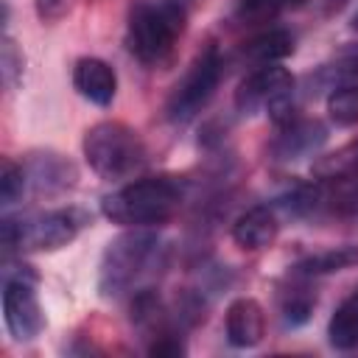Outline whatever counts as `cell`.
<instances>
[{
    "label": "cell",
    "instance_id": "cell-1",
    "mask_svg": "<svg viewBox=\"0 0 358 358\" xmlns=\"http://www.w3.org/2000/svg\"><path fill=\"white\" fill-rule=\"evenodd\" d=\"M187 199V179L173 173L134 179L101 199V213L117 227H157L171 221Z\"/></svg>",
    "mask_w": 358,
    "mask_h": 358
},
{
    "label": "cell",
    "instance_id": "cell-2",
    "mask_svg": "<svg viewBox=\"0 0 358 358\" xmlns=\"http://www.w3.org/2000/svg\"><path fill=\"white\" fill-rule=\"evenodd\" d=\"M193 0H134L126 22V48L145 64H162L185 34Z\"/></svg>",
    "mask_w": 358,
    "mask_h": 358
},
{
    "label": "cell",
    "instance_id": "cell-3",
    "mask_svg": "<svg viewBox=\"0 0 358 358\" xmlns=\"http://www.w3.org/2000/svg\"><path fill=\"white\" fill-rule=\"evenodd\" d=\"M162 238L151 227H126L112 238L98 263V294L103 299H117L129 294L151 268L162 252Z\"/></svg>",
    "mask_w": 358,
    "mask_h": 358
},
{
    "label": "cell",
    "instance_id": "cell-4",
    "mask_svg": "<svg viewBox=\"0 0 358 358\" xmlns=\"http://www.w3.org/2000/svg\"><path fill=\"white\" fill-rule=\"evenodd\" d=\"M90 224V213L81 207H56L31 215H6L0 221V246L3 257L14 252H56L78 238Z\"/></svg>",
    "mask_w": 358,
    "mask_h": 358
},
{
    "label": "cell",
    "instance_id": "cell-5",
    "mask_svg": "<svg viewBox=\"0 0 358 358\" xmlns=\"http://www.w3.org/2000/svg\"><path fill=\"white\" fill-rule=\"evenodd\" d=\"M90 171L106 182L137 176L148 165V148L137 129L123 120H101L84 131L81 140Z\"/></svg>",
    "mask_w": 358,
    "mask_h": 358
},
{
    "label": "cell",
    "instance_id": "cell-6",
    "mask_svg": "<svg viewBox=\"0 0 358 358\" xmlns=\"http://www.w3.org/2000/svg\"><path fill=\"white\" fill-rule=\"evenodd\" d=\"M232 101L238 115L252 117L266 112L274 126H282L296 117V78L282 64H260L243 76Z\"/></svg>",
    "mask_w": 358,
    "mask_h": 358
},
{
    "label": "cell",
    "instance_id": "cell-7",
    "mask_svg": "<svg viewBox=\"0 0 358 358\" xmlns=\"http://www.w3.org/2000/svg\"><path fill=\"white\" fill-rule=\"evenodd\" d=\"M224 76V59L215 45H207L196 53V59L187 64L182 78L171 87L165 101V117L173 126H187L201 115V109L213 101L218 84Z\"/></svg>",
    "mask_w": 358,
    "mask_h": 358
},
{
    "label": "cell",
    "instance_id": "cell-8",
    "mask_svg": "<svg viewBox=\"0 0 358 358\" xmlns=\"http://www.w3.org/2000/svg\"><path fill=\"white\" fill-rule=\"evenodd\" d=\"M39 271L28 263H3V319L17 344L34 341L45 330V313L36 296Z\"/></svg>",
    "mask_w": 358,
    "mask_h": 358
},
{
    "label": "cell",
    "instance_id": "cell-9",
    "mask_svg": "<svg viewBox=\"0 0 358 358\" xmlns=\"http://www.w3.org/2000/svg\"><path fill=\"white\" fill-rule=\"evenodd\" d=\"M327 143V126L316 117H291L288 123L277 126L274 140L268 143L271 162L291 165L308 157H316Z\"/></svg>",
    "mask_w": 358,
    "mask_h": 358
},
{
    "label": "cell",
    "instance_id": "cell-10",
    "mask_svg": "<svg viewBox=\"0 0 358 358\" xmlns=\"http://www.w3.org/2000/svg\"><path fill=\"white\" fill-rule=\"evenodd\" d=\"M22 168L28 173V187L36 196H59L76 187L78 182V171L73 165L70 157L59 154V151H31L22 157Z\"/></svg>",
    "mask_w": 358,
    "mask_h": 358
},
{
    "label": "cell",
    "instance_id": "cell-11",
    "mask_svg": "<svg viewBox=\"0 0 358 358\" xmlns=\"http://www.w3.org/2000/svg\"><path fill=\"white\" fill-rule=\"evenodd\" d=\"M227 344L235 350H252L266 336V313L255 296H235L224 316Z\"/></svg>",
    "mask_w": 358,
    "mask_h": 358
},
{
    "label": "cell",
    "instance_id": "cell-12",
    "mask_svg": "<svg viewBox=\"0 0 358 358\" xmlns=\"http://www.w3.org/2000/svg\"><path fill=\"white\" fill-rule=\"evenodd\" d=\"M73 90L95 103V106H112L115 95H117V73L109 62L98 59V56H81L73 64Z\"/></svg>",
    "mask_w": 358,
    "mask_h": 358
},
{
    "label": "cell",
    "instance_id": "cell-13",
    "mask_svg": "<svg viewBox=\"0 0 358 358\" xmlns=\"http://www.w3.org/2000/svg\"><path fill=\"white\" fill-rule=\"evenodd\" d=\"M280 232V215L274 204H255L246 207L235 221H232V241L235 246L246 249V252H260L266 246H271L277 241Z\"/></svg>",
    "mask_w": 358,
    "mask_h": 358
},
{
    "label": "cell",
    "instance_id": "cell-14",
    "mask_svg": "<svg viewBox=\"0 0 358 358\" xmlns=\"http://www.w3.org/2000/svg\"><path fill=\"white\" fill-rule=\"evenodd\" d=\"M294 34L288 28H266L257 36H252L249 42H243L241 48V59H246L249 64L260 67V64H280L285 56L294 53Z\"/></svg>",
    "mask_w": 358,
    "mask_h": 358
},
{
    "label": "cell",
    "instance_id": "cell-15",
    "mask_svg": "<svg viewBox=\"0 0 358 358\" xmlns=\"http://www.w3.org/2000/svg\"><path fill=\"white\" fill-rule=\"evenodd\" d=\"M358 266V243H341V246H330L324 252L308 255L294 266V274L302 280L310 277H327V274H338L347 268Z\"/></svg>",
    "mask_w": 358,
    "mask_h": 358
},
{
    "label": "cell",
    "instance_id": "cell-16",
    "mask_svg": "<svg viewBox=\"0 0 358 358\" xmlns=\"http://www.w3.org/2000/svg\"><path fill=\"white\" fill-rule=\"evenodd\" d=\"M322 182V213L358 224V173Z\"/></svg>",
    "mask_w": 358,
    "mask_h": 358
},
{
    "label": "cell",
    "instance_id": "cell-17",
    "mask_svg": "<svg viewBox=\"0 0 358 358\" xmlns=\"http://www.w3.org/2000/svg\"><path fill=\"white\" fill-rule=\"evenodd\" d=\"M327 341L338 352H350L358 347V288L336 305L327 322Z\"/></svg>",
    "mask_w": 358,
    "mask_h": 358
},
{
    "label": "cell",
    "instance_id": "cell-18",
    "mask_svg": "<svg viewBox=\"0 0 358 358\" xmlns=\"http://www.w3.org/2000/svg\"><path fill=\"white\" fill-rule=\"evenodd\" d=\"M308 0H235L232 6V20L238 25H263L274 22L285 11L302 8Z\"/></svg>",
    "mask_w": 358,
    "mask_h": 358
},
{
    "label": "cell",
    "instance_id": "cell-19",
    "mask_svg": "<svg viewBox=\"0 0 358 358\" xmlns=\"http://www.w3.org/2000/svg\"><path fill=\"white\" fill-rule=\"evenodd\" d=\"M338 90V87H358V59H338L333 64H322L313 76H308V90Z\"/></svg>",
    "mask_w": 358,
    "mask_h": 358
},
{
    "label": "cell",
    "instance_id": "cell-20",
    "mask_svg": "<svg viewBox=\"0 0 358 358\" xmlns=\"http://www.w3.org/2000/svg\"><path fill=\"white\" fill-rule=\"evenodd\" d=\"M350 173H358V140H350L347 145H341L324 157H316V162H313L316 179H341Z\"/></svg>",
    "mask_w": 358,
    "mask_h": 358
},
{
    "label": "cell",
    "instance_id": "cell-21",
    "mask_svg": "<svg viewBox=\"0 0 358 358\" xmlns=\"http://www.w3.org/2000/svg\"><path fill=\"white\" fill-rule=\"evenodd\" d=\"M316 308V296L305 285H291L280 296V313L285 327H302Z\"/></svg>",
    "mask_w": 358,
    "mask_h": 358
},
{
    "label": "cell",
    "instance_id": "cell-22",
    "mask_svg": "<svg viewBox=\"0 0 358 358\" xmlns=\"http://www.w3.org/2000/svg\"><path fill=\"white\" fill-rule=\"evenodd\" d=\"M28 190V173L22 168V162H14L11 157L0 159V207L8 210L17 201H22Z\"/></svg>",
    "mask_w": 358,
    "mask_h": 358
},
{
    "label": "cell",
    "instance_id": "cell-23",
    "mask_svg": "<svg viewBox=\"0 0 358 358\" xmlns=\"http://www.w3.org/2000/svg\"><path fill=\"white\" fill-rule=\"evenodd\" d=\"M327 112L330 120L350 126L358 123V87H338L327 92Z\"/></svg>",
    "mask_w": 358,
    "mask_h": 358
},
{
    "label": "cell",
    "instance_id": "cell-24",
    "mask_svg": "<svg viewBox=\"0 0 358 358\" xmlns=\"http://www.w3.org/2000/svg\"><path fill=\"white\" fill-rule=\"evenodd\" d=\"M22 64H25V59H22L17 42L8 34H3V45H0V76H3V84L8 90H14L22 81Z\"/></svg>",
    "mask_w": 358,
    "mask_h": 358
},
{
    "label": "cell",
    "instance_id": "cell-25",
    "mask_svg": "<svg viewBox=\"0 0 358 358\" xmlns=\"http://www.w3.org/2000/svg\"><path fill=\"white\" fill-rule=\"evenodd\" d=\"M145 352L154 358H182L187 352V347L182 341V333H168V336H159L157 341H151L145 347Z\"/></svg>",
    "mask_w": 358,
    "mask_h": 358
},
{
    "label": "cell",
    "instance_id": "cell-26",
    "mask_svg": "<svg viewBox=\"0 0 358 358\" xmlns=\"http://www.w3.org/2000/svg\"><path fill=\"white\" fill-rule=\"evenodd\" d=\"M62 6H64V0H36V11L42 20H53L62 11Z\"/></svg>",
    "mask_w": 358,
    "mask_h": 358
},
{
    "label": "cell",
    "instance_id": "cell-27",
    "mask_svg": "<svg viewBox=\"0 0 358 358\" xmlns=\"http://www.w3.org/2000/svg\"><path fill=\"white\" fill-rule=\"evenodd\" d=\"M336 56L338 59H358V42H344Z\"/></svg>",
    "mask_w": 358,
    "mask_h": 358
},
{
    "label": "cell",
    "instance_id": "cell-28",
    "mask_svg": "<svg viewBox=\"0 0 358 358\" xmlns=\"http://www.w3.org/2000/svg\"><path fill=\"white\" fill-rule=\"evenodd\" d=\"M347 3H350V0H324V14H336V11H341Z\"/></svg>",
    "mask_w": 358,
    "mask_h": 358
},
{
    "label": "cell",
    "instance_id": "cell-29",
    "mask_svg": "<svg viewBox=\"0 0 358 358\" xmlns=\"http://www.w3.org/2000/svg\"><path fill=\"white\" fill-rule=\"evenodd\" d=\"M350 28H352V31H358V11L352 14V20H350Z\"/></svg>",
    "mask_w": 358,
    "mask_h": 358
}]
</instances>
